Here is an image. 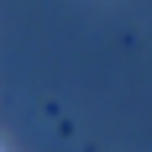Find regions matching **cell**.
<instances>
[]
</instances>
